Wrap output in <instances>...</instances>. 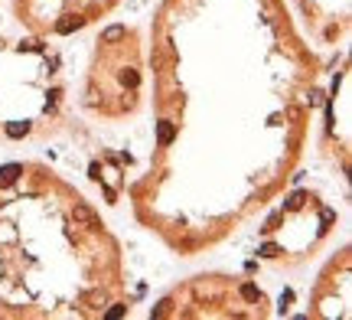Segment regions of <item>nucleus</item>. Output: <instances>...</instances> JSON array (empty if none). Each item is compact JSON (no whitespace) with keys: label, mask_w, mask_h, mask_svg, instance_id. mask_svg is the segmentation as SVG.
<instances>
[{"label":"nucleus","mask_w":352,"mask_h":320,"mask_svg":"<svg viewBox=\"0 0 352 320\" xmlns=\"http://www.w3.org/2000/svg\"><path fill=\"white\" fill-rule=\"evenodd\" d=\"M72 219H75V222H85V226H91V229H101L98 216H95L88 206H75V209H72Z\"/></svg>","instance_id":"1"},{"label":"nucleus","mask_w":352,"mask_h":320,"mask_svg":"<svg viewBox=\"0 0 352 320\" xmlns=\"http://www.w3.org/2000/svg\"><path fill=\"white\" fill-rule=\"evenodd\" d=\"M20 174H23V167H20V164H7V167H0V186H10V183L17 180Z\"/></svg>","instance_id":"2"},{"label":"nucleus","mask_w":352,"mask_h":320,"mask_svg":"<svg viewBox=\"0 0 352 320\" xmlns=\"http://www.w3.org/2000/svg\"><path fill=\"white\" fill-rule=\"evenodd\" d=\"M79 27H81V20H79V17H65L55 29H59V33H72V29H79Z\"/></svg>","instance_id":"3"},{"label":"nucleus","mask_w":352,"mask_h":320,"mask_svg":"<svg viewBox=\"0 0 352 320\" xmlns=\"http://www.w3.org/2000/svg\"><path fill=\"white\" fill-rule=\"evenodd\" d=\"M105 43H117V39H124V27H111V29H105Z\"/></svg>","instance_id":"4"},{"label":"nucleus","mask_w":352,"mask_h":320,"mask_svg":"<svg viewBox=\"0 0 352 320\" xmlns=\"http://www.w3.org/2000/svg\"><path fill=\"white\" fill-rule=\"evenodd\" d=\"M170 141H173V124H170V121H163V124H160V144H170Z\"/></svg>","instance_id":"5"},{"label":"nucleus","mask_w":352,"mask_h":320,"mask_svg":"<svg viewBox=\"0 0 352 320\" xmlns=\"http://www.w3.org/2000/svg\"><path fill=\"white\" fill-rule=\"evenodd\" d=\"M7 134H10V137H23V134H27V124H10Z\"/></svg>","instance_id":"6"},{"label":"nucleus","mask_w":352,"mask_h":320,"mask_svg":"<svg viewBox=\"0 0 352 320\" xmlns=\"http://www.w3.org/2000/svg\"><path fill=\"white\" fill-rule=\"evenodd\" d=\"M242 294L248 297V301H254V297H258V288H254V284H244V288H242Z\"/></svg>","instance_id":"7"},{"label":"nucleus","mask_w":352,"mask_h":320,"mask_svg":"<svg viewBox=\"0 0 352 320\" xmlns=\"http://www.w3.org/2000/svg\"><path fill=\"white\" fill-rule=\"evenodd\" d=\"M108 317H111V320H114V317H124V307H121V304H114V307L108 311Z\"/></svg>","instance_id":"8"},{"label":"nucleus","mask_w":352,"mask_h":320,"mask_svg":"<svg viewBox=\"0 0 352 320\" xmlns=\"http://www.w3.org/2000/svg\"><path fill=\"white\" fill-rule=\"evenodd\" d=\"M85 304H101V294L95 291V294H85Z\"/></svg>","instance_id":"9"}]
</instances>
